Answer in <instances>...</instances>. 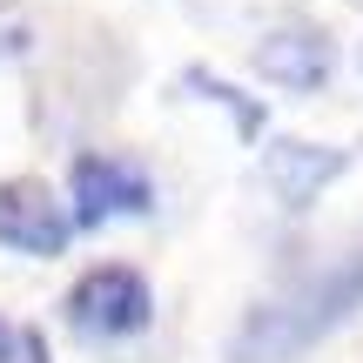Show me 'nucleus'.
Wrapping results in <instances>:
<instances>
[{
  "instance_id": "f257e3e1",
  "label": "nucleus",
  "mask_w": 363,
  "mask_h": 363,
  "mask_svg": "<svg viewBox=\"0 0 363 363\" xmlns=\"http://www.w3.org/2000/svg\"><path fill=\"white\" fill-rule=\"evenodd\" d=\"M357 310H363V249L330 262L323 276H310L296 296L256 310L242 323V337H235V363H289L296 350L323 343L337 323H350Z\"/></svg>"
},
{
  "instance_id": "f03ea898",
  "label": "nucleus",
  "mask_w": 363,
  "mask_h": 363,
  "mask_svg": "<svg viewBox=\"0 0 363 363\" xmlns=\"http://www.w3.org/2000/svg\"><path fill=\"white\" fill-rule=\"evenodd\" d=\"M74 229H81L74 208H67L48 182H34V175L0 182V249H21V256H61Z\"/></svg>"
},
{
  "instance_id": "7ed1b4c3",
  "label": "nucleus",
  "mask_w": 363,
  "mask_h": 363,
  "mask_svg": "<svg viewBox=\"0 0 363 363\" xmlns=\"http://www.w3.org/2000/svg\"><path fill=\"white\" fill-rule=\"evenodd\" d=\"M67 323L81 337H135L148 323V283L121 262L108 269H88L74 289H67Z\"/></svg>"
},
{
  "instance_id": "20e7f679",
  "label": "nucleus",
  "mask_w": 363,
  "mask_h": 363,
  "mask_svg": "<svg viewBox=\"0 0 363 363\" xmlns=\"http://www.w3.org/2000/svg\"><path fill=\"white\" fill-rule=\"evenodd\" d=\"M67 189H74V222L81 229H101V222H115V216H148V202H155V189H148V175L135 169V162L94 155V148L74 155Z\"/></svg>"
},
{
  "instance_id": "39448f33",
  "label": "nucleus",
  "mask_w": 363,
  "mask_h": 363,
  "mask_svg": "<svg viewBox=\"0 0 363 363\" xmlns=\"http://www.w3.org/2000/svg\"><path fill=\"white\" fill-rule=\"evenodd\" d=\"M256 74L269 88H283V94H316L337 74V40L323 27H276L256 48Z\"/></svg>"
},
{
  "instance_id": "423d86ee",
  "label": "nucleus",
  "mask_w": 363,
  "mask_h": 363,
  "mask_svg": "<svg viewBox=\"0 0 363 363\" xmlns=\"http://www.w3.org/2000/svg\"><path fill=\"white\" fill-rule=\"evenodd\" d=\"M343 169H350V155L330 148V142H276L269 155H262V175H269V189L283 195L289 208H310Z\"/></svg>"
},
{
  "instance_id": "0eeeda50",
  "label": "nucleus",
  "mask_w": 363,
  "mask_h": 363,
  "mask_svg": "<svg viewBox=\"0 0 363 363\" xmlns=\"http://www.w3.org/2000/svg\"><path fill=\"white\" fill-rule=\"evenodd\" d=\"M0 363H48L40 330H0Z\"/></svg>"
}]
</instances>
